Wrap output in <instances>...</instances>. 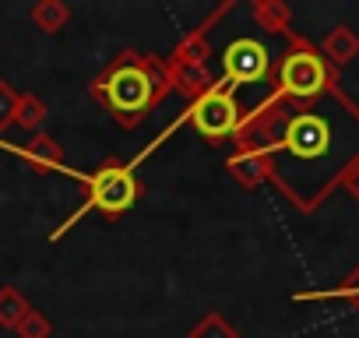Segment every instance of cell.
I'll return each mask as SVG.
<instances>
[{
  "label": "cell",
  "mask_w": 359,
  "mask_h": 338,
  "mask_svg": "<svg viewBox=\"0 0 359 338\" xmlns=\"http://www.w3.org/2000/svg\"><path fill=\"white\" fill-rule=\"evenodd\" d=\"M236 151H261L268 180L303 212H313L331 187L359 165V106L334 85L310 102L268 95L240 120Z\"/></svg>",
  "instance_id": "obj_1"
},
{
  "label": "cell",
  "mask_w": 359,
  "mask_h": 338,
  "mask_svg": "<svg viewBox=\"0 0 359 338\" xmlns=\"http://www.w3.org/2000/svg\"><path fill=\"white\" fill-rule=\"evenodd\" d=\"M92 99L109 113L113 123L120 127H137L172 88L165 78V60L151 53H134L123 50L113 57V64L88 85Z\"/></svg>",
  "instance_id": "obj_2"
},
{
  "label": "cell",
  "mask_w": 359,
  "mask_h": 338,
  "mask_svg": "<svg viewBox=\"0 0 359 338\" xmlns=\"http://www.w3.org/2000/svg\"><path fill=\"white\" fill-rule=\"evenodd\" d=\"M57 173H64V177H71V180H78V184H85L88 201H85L71 219H64V226H60L50 240H60L64 233H71L74 222H78L81 215H88V212H99L102 219L113 222V219H120L123 212H130V208L137 205V198H141L137 177L130 173V165H123V162H116V158L102 162L95 173H78V169H71V165H60Z\"/></svg>",
  "instance_id": "obj_3"
},
{
  "label": "cell",
  "mask_w": 359,
  "mask_h": 338,
  "mask_svg": "<svg viewBox=\"0 0 359 338\" xmlns=\"http://www.w3.org/2000/svg\"><path fill=\"white\" fill-rule=\"evenodd\" d=\"M331 85H334L331 81V64L320 57V50L310 46L306 39L292 36L289 50L278 60L271 95H278L285 102H310V99H320Z\"/></svg>",
  "instance_id": "obj_4"
},
{
  "label": "cell",
  "mask_w": 359,
  "mask_h": 338,
  "mask_svg": "<svg viewBox=\"0 0 359 338\" xmlns=\"http://www.w3.org/2000/svg\"><path fill=\"white\" fill-rule=\"evenodd\" d=\"M243 113L236 106V88L229 81H215L201 99H194L187 106V123H194V130L208 141V144H222L236 134Z\"/></svg>",
  "instance_id": "obj_5"
},
{
  "label": "cell",
  "mask_w": 359,
  "mask_h": 338,
  "mask_svg": "<svg viewBox=\"0 0 359 338\" xmlns=\"http://www.w3.org/2000/svg\"><path fill=\"white\" fill-rule=\"evenodd\" d=\"M271 74V53L264 43L257 39H236L226 46L222 53V81H229L233 88L240 85H254L261 78Z\"/></svg>",
  "instance_id": "obj_6"
},
{
  "label": "cell",
  "mask_w": 359,
  "mask_h": 338,
  "mask_svg": "<svg viewBox=\"0 0 359 338\" xmlns=\"http://www.w3.org/2000/svg\"><path fill=\"white\" fill-rule=\"evenodd\" d=\"M0 148L11 151V155H18V158H25V165L32 169V173H57L60 165H67L60 141H57L53 134H43V130H39V134H32L25 144L0 141Z\"/></svg>",
  "instance_id": "obj_7"
},
{
  "label": "cell",
  "mask_w": 359,
  "mask_h": 338,
  "mask_svg": "<svg viewBox=\"0 0 359 338\" xmlns=\"http://www.w3.org/2000/svg\"><path fill=\"white\" fill-rule=\"evenodd\" d=\"M320 57L327 64H348V60H355L359 57V36L348 25H334L324 36V43H320Z\"/></svg>",
  "instance_id": "obj_8"
},
{
  "label": "cell",
  "mask_w": 359,
  "mask_h": 338,
  "mask_svg": "<svg viewBox=\"0 0 359 338\" xmlns=\"http://www.w3.org/2000/svg\"><path fill=\"white\" fill-rule=\"evenodd\" d=\"M254 22L264 29V32H271V36H292V11H289V4L285 0H257L254 4Z\"/></svg>",
  "instance_id": "obj_9"
},
{
  "label": "cell",
  "mask_w": 359,
  "mask_h": 338,
  "mask_svg": "<svg viewBox=\"0 0 359 338\" xmlns=\"http://www.w3.org/2000/svg\"><path fill=\"white\" fill-rule=\"evenodd\" d=\"M71 15L74 11H71V4H64V0H39V4L29 8V22L46 36H57L71 22Z\"/></svg>",
  "instance_id": "obj_10"
},
{
  "label": "cell",
  "mask_w": 359,
  "mask_h": 338,
  "mask_svg": "<svg viewBox=\"0 0 359 338\" xmlns=\"http://www.w3.org/2000/svg\"><path fill=\"white\" fill-rule=\"evenodd\" d=\"M229 173L243 187H261L268 180V158L261 151H233L229 155Z\"/></svg>",
  "instance_id": "obj_11"
},
{
  "label": "cell",
  "mask_w": 359,
  "mask_h": 338,
  "mask_svg": "<svg viewBox=\"0 0 359 338\" xmlns=\"http://www.w3.org/2000/svg\"><path fill=\"white\" fill-rule=\"evenodd\" d=\"M29 310H32V303H29L15 285H4V289H0V327L15 331V327L25 320Z\"/></svg>",
  "instance_id": "obj_12"
},
{
  "label": "cell",
  "mask_w": 359,
  "mask_h": 338,
  "mask_svg": "<svg viewBox=\"0 0 359 338\" xmlns=\"http://www.w3.org/2000/svg\"><path fill=\"white\" fill-rule=\"evenodd\" d=\"M15 123L18 127H25V130H32V134H39V127L46 123V102L39 99V95H32V92H18V109H15Z\"/></svg>",
  "instance_id": "obj_13"
},
{
  "label": "cell",
  "mask_w": 359,
  "mask_h": 338,
  "mask_svg": "<svg viewBox=\"0 0 359 338\" xmlns=\"http://www.w3.org/2000/svg\"><path fill=\"white\" fill-rule=\"evenodd\" d=\"M296 303H313V299H352L355 306H359V268L341 282V285H334V289H313V292H296L292 296Z\"/></svg>",
  "instance_id": "obj_14"
},
{
  "label": "cell",
  "mask_w": 359,
  "mask_h": 338,
  "mask_svg": "<svg viewBox=\"0 0 359 338\" xmlns=\"http://www.w3.org/2000/svg\"><path fill=\"white\" fill-rule=\"evenodd\" d=\"M187 338H240V331H236L219 310H208V313L187 331Z\"/></svg>",
  "instance_id": "obj_15"
},
{
  "label": "cell",
  "mask_w": 359,
  "mask_h": 338,
  "mask_svg": "<svg viewBox=\"0 0 359 338\" xmlns=\"http://www.w3.org/2000/svg\"><path fill=\"white\" fill-rule=\"evenodd\" d=\"M15 334H18V338H50V334H53V320H50L43 310H29L25 320L15 327Z\"/></svg>",
  "instance_id": "obj_16"
},
{
  "label": "cell",
  "mask_w": 359,
  "mask_h": 338,
  "mask_svg": "<svg viewBox=\"0 0 359 338\" xmlns=\"http://www.w3.org/2000/svg\"><path fill=\"white\" fill-rule=\"evenodd\" d=\"M15 109H18V92L8 81H0V134L15 127Z\"/></svg>",
  "instance_id": "obj_17"
},
{
  "label": "cell",
  "mask_w": 359,
  "mask_h": 338,
  "mask_svg": "<svg viewBox=\"0 0 359 338\" xmlns=\"http://www.w3.org/2000/svg\"><path fill=\"white\" fill-rule=\"evenodd\" d=\"M341 187H345V191H348V194H352V198L359 201V165H355L352 173H348V177L341 180Z\"/></svg>",
  "instance_id": "obj_18"
}]
</instances>
